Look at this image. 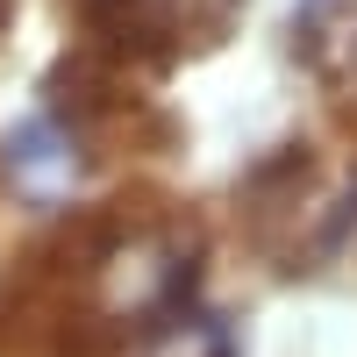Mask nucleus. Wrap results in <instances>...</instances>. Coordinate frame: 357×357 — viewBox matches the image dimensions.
Masks as SVG:
<instances>
[{"mask_svg":"<svg viewBox=\"0 0 357 357\" xmlns=\"http://www.w3.org/2000/svg\"><path fill=\"white\" fill-rule=\"evenodd\" d=\"M243 207H250L257 243L272 257H286V272H301V264L336 257L343 236L357 229V178L350 172H321L314 158L286 151L243 186Z\"/></svg>","mask_w":357,"mask_h":357,"instance_id":"1","label":"nucleus"},{"mask_svg":"<svg viewBox=\"0 0 357 357\" xmlns=\"http://www.w3.org/2000/svg\"><path fill=\"white\" fill-rule=\"evenodd\" d=\"M79 8L122 50H186L215 29H229V15L243 0H79Z\"/></svg>","mask_w":357,"mask_h":357,"instance_id":"2","label":"nucleus"},{"mask_svg":"<svg viewBox=\"0 0 357 357\" xmlns=\"http://www.w3.org/2000/svg\"><path fill=\"white\" fill-rule=\"evenodd\" d=\"M293 50L314 65V79L357 86V0H301L293 8Z\"/></svg>","mask_w":357,"mask_h":357,"instance_id":"3","label":"nucleus"},{"mask_svg":"<svg viewBox=\"0 0 357 357\" xmlns=\"http://www.w3.org/2000/svg\"><path fill=\"white\" fill-rule=\"evenodd\" d=\"M8 15H15V0H0V29H8Z\"/></svg>","mask_w":357,"mask_h":357,"instance_id":"4","label":"nucleus"}]
</instances>
